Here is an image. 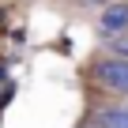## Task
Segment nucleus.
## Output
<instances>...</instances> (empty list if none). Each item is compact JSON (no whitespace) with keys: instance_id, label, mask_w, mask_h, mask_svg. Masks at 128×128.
Listing matches in <instances>:
<instances>
[{"instance_id":"1","label":"nucleus","mask_w":128,"mask_h":128,"mask_svg":"<svg viewBox=\"0 0 128 128\" xmlns=\"http://www.w3.org/2000/svg\"><path fill=\"white\" fill-rule=\"evenodd\" d=\"M94 76H98L102 87L128 94V56H106V60H98L94 64Z\"/></svg>"},{"instance_id":"3","label":"nucleus","mask_w":128,"mask_h":128,"mask_svg":"<svg viewBox=\"0 0 128 128\" xmlns=\"http://www.w3.org/2000/svg\"><path fill=\"white\" fill-rule=\"evenodd\" d=\"M113 56H128V38H113Z\"/></svg>"},{"instance_id":"2","label":"nucleus","mask_w":128,"mask_h":128,"mask_svg":"<svg viewBox=\"0 0 128 128\" xmlns=\"http://www.w3.org/2000/svg\"><path fill=\"white\" fill-rule=\"evenodd\" d=\"M98 30L106 38H124V30H128V0H117V4H109L98 15Z\"/></svg>"}]
</instances>
